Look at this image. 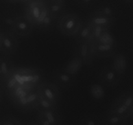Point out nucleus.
<instances>
[{"instance_id":"obj_1","label":"nucleus","mask_w":133,"mask_h":125,"mask_svg":"<svg viewBox=\"0 0 133 125\" xmlns=\"http://www.w3.org/2000/svg\"><path fill=\"white\" fill-rule=\"evenodd\" d=\"M81 18L75 13H66L61 16L58 20V27L62 34L66 36H75L83 26Z\"/></svg>"},{"instance_id":"obj_2","label":"nucleus","mask_w":133,"mask_h":125,"mask_svg":"<svg viewBox=\"0 0 133 125\" xmlns=\"http://www.w3.org/2000/svg\"><path fill=\"white\" fill-rule=\"evenodd\" d=\"M49 12L47 1H29L25 9L24 15L37 28Z\"/></svg>"},{"instance_id":"obj_3","label":"nucleus","mask_w":133,"mask_h":125,"mask_svg":"<svg viewBox=\"0 0 133 125\" xmlns=\"http://www.w3.org/2000/svg\"><path fill=\"white\" fill-rule=\"evenodd\" d=\"M132 110L133 92H127L116 99L110 110L128 119Z\"/></svg>"},{"instance_id":"obj_4","label":"nucleus","mask_w":133,"mask_h":125,"mask_svg":"<svg viewBox=\"0 0 133 125\" xmlns=\"http://www.w3.org/2000/svg\"><path fill=\"white\" fill-rule=\"evenodd\" d=\"M18 48L16 34L10 30L0 31V51L2 54L10 56L14 54Z\"/></svg>"},{"instance_id":"obj_5","label":"nucleus","mask_w":133,"mask_h":125,"mask_svg":"<svg viewBox=\"0 0 133 125\" xmlns=\"http://www.w3.org/2000/svg\"><path fill=\"white\" fill-rule=\"evenodd\" d=\"M59 87L56 84L49 82H43L40 83L36 88L38 94L50 101L55 106H58L60 101Z\"/></svg>"},{"instance_id":"obj_6","label":"nucleus","mask_w":133,"mask_h":125,"mask_svg":"<svg viewBox=\"0 0 133 125\" xmlns=\"http://www.w3.org/2000/svg\"><path fill=\"white\" fill-rule=\"evenodd\" d=\"M35 26L25 15L16 16L12 32L19 36H27L31 34Z\"/></svg>"},{"instance_id":"obj_7","label":"nucleus","mask_w":133,"mask_h":125,"mask_svg":"<svg viewBox=\"0 0 133 125\" xmlns=\"http://www.w3.org/2000/svg\"><path fill=\"white\" fill-rule=\"evenodd\" d=\"M122 77L113 68L112 65L104 67L99 75V79L103 84L111 88L116 86L120 82Z\"/></svg>"},{"instance_id":"obj_8","label":"nucleus","mask_w":133,"mask_h":125,"mask_svg":"<svg viewBox=\"0 0 133 125\" xmlns=\"http://www.w3.org/2000/svg\"><path fill=\"white\" fill-rule=\"evenodd\" d=\"M53 80L59 88L68 89L75 84L76 76L69 73L63 69L56 70L53 73Z\"/></svg>"},{"instance_id":"obj_9","label":"nucleus","mask_w":133,"mask_h":125,"mask_svg":"<svg viewBox=\"0 0 133 125\" xmlns=\"http://www.w3.org/2000/svg\"><path fill=\"white\" fill-rule=\"evenodd\" d=\"M94 43L90 41H82L77 43L76 55L81 58L84 65L89 66L92 62L94 55Z\"/></svg>"},{"instance_id":"obj_10","label":"nucleus","mask_w":133,"mask_h":125,"mask_svg":"<svg viewBox=\"0 0 133 125\" xmlns=\"http://www.w3.org/2000/svg\"><path fill=\"white\" fill-rule=\"evenodd\" d=\"M16 70L11 60L2 54L0 57V80L1 85H3L14 75Z\"/></svg>"},{"instance_id":"obj_11","label":"nucleus","mask_w":133,"mask_h":125,"mask_svg":"<svg viewBox=\"0 0 133 125\" xmlns=\"http://www.w3.org/2000/svg\"><path fill=\"white\" fill-rule=\"evenodd\" d=\"M88 20L90 22L91 24L101 26V27L110 29V27L113 25L115 22L116 19L109 18L96 10L90 15Z\"/></svg>"},{"instance_id":"obj_12","label":"nucleus","mask_w":133,"mask_h":125,"mask_svg":"<svg viewBox=\"0 0 133 125\" xmlns=\"http://www.w3.org/2000/svg\"><path fill=\"white\" fill-rule=\"evenodd\" d=\"M116 44H103L94 43V52L95 57L98 58H108L114 54Z\"/></svg>"},{"instance_id":"obj_13","label":"nucleus","mask_w":133,"mask_h":125,"mask_svg":"<svg viewBox=\"0 0 133 125\" xmlns=\"http://www.w3.org/2000/svg\"><path fill=\"white\" fill-rule=\"evenodd\" d=\"M77 43L82 41L94 42L92 39V25L88 20L84 22L79 33L75 36Z\"/></svg>"},{"instance_id":"obj_14","label":"nucleus","mask_w":133,"mask_h":125,"mask_svg":"<svg viewBox=\"0 0 133 125\" xmlns=\"http://www.w3.org/2000/svg\"><path fill=\"white\" fill-rule=\"evenodd\" d=\"M49 11L55 18H59L65 10V0H47Z\"/></svg>"},{"instance_id":"obj_15","label":"nucleus","mask_w":133,"mask_h":125,"mask_svg":"<svg viewBox=\"0 0 133 125\" xmlns=\"http://www.w3.org/2000/svg\"><path fill=\"white\" fill-rule=\"evenodd\" d=\"M111 65L118 73L122 77L127 70V58L123 54H117L114 55L112 64Z\"/></svg>"},{"instance_id":"obj_16","label":"nucleus","mask_w":133,"mask_h":125,"mask_svg":"<svg viewBox=\"0 0 133 125\" xmlns=\"http://www.w3.org/2000/svg\"><path fill=\"white\" fill-rule=\"evenodd\" d=\"M83 65H84V62L82 60L81 58L76 55V57H75L70 62H68L67 64L64 67H62V69L69 73L76 76L79 73V71L82 68Z\"/></svg>"},{"instance_id":"obj_17","label":"nucleus","mask_w":133,"mask_h":125,"mask_svg":"<svg viewBox=\"0 0 133 125\" xmlns=\"http://www.w3.org/2000/svg\"><path fill=\"white\" fill-rule=\"evenodd\" d=\"M127 119L113 112L111 110H109V113L107 114L105 117L104 123L110 125L124 124L127 123Z\"/></svg>"},{"instance_id":"obj_18","label":"nucleus","mask_w":133,"mask_h":125,"mask_svg":"<svg viewBox=\"0 0 133 125\" xmlns=\"http://www.w3.org/2000/svg\"><path fill=\"white\" fill-rule=\"evenodd\" d=\"M44 114L47 120L50 123V125L59 124L61 123V117L60 114L58 113L57 108L50 109V110L40 111Z\"/></svg>"},{"instance_id":"obj_19","label":"nucleus","mask_w":133,"mask_h":125,"mask_svg":"<svg viewBox=\"0 0 133 125\" xmlns=\"http://www.w3.org/2000/svg\"><path fill=\"white\" fill-rule=\"evenodd\" d=\"M90 93L92 98L94 99L100 101L104 99L105 96V89L102 86L99 84L95 83L93 84L90 88Z\"/></svg>"},{"instance_id":"obj_20","label":"nucleus","mask_w":133,"mask_h":125,"mask_svg":"<svg viewBox=\"0 0 133 125\" xmlns=\"http://www.w3.org/2000/svg\"><path fill=\"white\" fill-rule=\"evenodd\" d=\"M56 108L57 106L53 105L50 101L38 93V101L37 105H36V110L38 111H44V110H50Z\"/></svg>"},{"instance_id":"obj_21","label":"nucleus","mask_w":133,"mask_h":125,"mask_svg":"<svg viewBox=\"0 0 133 125\" xmlns=\"http://www.w3.org/2000/svg\"><path fill=\"white\" fill-rule=\"evenodd\" d=\"M56 19L57 18H55L49 11L48 15L45 16L43 22L39 25L37 28L43 30V31H49L53 27Z\"/></svg>"},{"instance_id":"obj_22","label":"nucleus","mask_w":133,"mask_h":125,"mask_svg":"<svg viewBox=\"0 0 133 125\" xmlns=\"http://www.w3.org/2000/svg\"><path fill=\"white\" fill-rule=\"evenodd\" d=\"M95 42L103 44H116L114 36L110 32V30H107L103 32L102 34Z\"/></svg>"},{"instance_id":"obj_23","label":"nucleus","mask_w":133,"mask_h":125,"mask_svg":"<svg viewBox=\"0 0 133 125\" xmlns=\"http://www.w3.org/2000/svg\"><path fill=\"white\" fill-rule=\"evenodd\" d=\"M99 12L103 13L109 18L116 19V11L115 9L111 5H103L97 9Z\"/></svg>"},{"instance_id":"obj_24","label":"nucleus","mask_w":133,"mask_h":125,"mask_svg":"<svg viewBox=\"0 0 133 125\" xmlns=\"http://www.w3.org/2000/svg\"><path fill=\"white\" fill-rule=\"evenodd\" d=\"M107 30L110 29L101 27V26L92 25V39H93L94 42L97 41V39L100 37L103 32H105V31H107Z\"/></svg>"},{"instance_id":"obj_25","label":"nucleus","mask_w":133,"mask_h":125,"mask_svg":"<svg viewBox=\"0 0 133 125\" xmlns=\"http://www.w3.org/2000/svg\"><path fill=\"white\" fill-rule=\"evenodd\" d=\"M22 123L18 119L12 116H5L1 119L0 124L1 125H14L21 124Z\"/></svg>"},{"instance_id":"obj_26","label":"nucleus","mask_w":133,"mask_h":125,"mask_svg":"<svg viewBox=\"0 0 133 125\" xmlns=\"http://www.w3.org/2000/svg\"><path fill=\"white\" fill-rule=\"evenodd\" d=\"M16 18V16H8L5 17L3 19V23L6 28V30H10L11 31H12L14 23H15Z\"/></svg>"},{"instance_id":"obj_27","label":"nucleus","mask_w":133,"mask_h":125,"mask_svg":"<svg viewBox=\"0 0 133 125\" xmlns=\"http://www.w3.org/2000/svg\"><path fill=\"white\" fill-rule=\"evenodd\" d=\"M77 4L82 8L91 7L96 3V0H75Z\"/></svg>"},{"instance_id":"obj_28","label":"nucleus","mask_w":133,"mask_h":125,"mask_svg":"<svg viewBox=\"0 0 133 125\" xmlns=\"http://www.w3.org/2000/svg\"><path fill=\"white\" fill-rule=\"evenodd\" d=\"M36 124L42 125H50V123L47 120V119L44 116V114L40 111H38V117L37 121H36Z\"/></svg>"},{"instance_id":"obj_29","label":"nucleus","mask_w":133,"mask_h":125,"mask_svg":"<svg viewBox=\"0 0 133 125\" xmlns=\"http://www.w3.org/2000/svg\"><path fill=\"white\" fill-rule=\"evenodd\" d=\"M82 124L85 125H96L99 124V120H97V119L91 117H88L87 119H83Z\"/></svg>"},{"instance_id":"obj_30","label":"nucleus","mask_w":133,"mask_h":125,"mask_svg":"<svg viewBox=\"0 0 133 125\" xmlns=\"http://www.w3.org/2000/svg\"><path fill=\"white\" fill-rule=\"evenodd\" d=\"M123 1L129 3H133V0H123Z\"/></svg>"},{"instance_id":"obj_31","label":"nucleus","mask_w":133,"mask_h":125,"mask_svg":"<svg viewBox=\"0 0 133 125\" xmlns=\"http://www.w3.org/2000/svg\"><path fill=\"white\" fill-rule=\"evenodd\" d=\"M30 0H19V2H23V3H27Z\"/></svg>"},{"instance_id":"obj_32","label":"nucleus","mask_w":133,"mask_h":125,"mask_svg":"<svg viewBox=\"0 0 133 125\" xmlns=\"http://www.w3.org/2000/svg\"><path fill=\"white\" fill-rule=\"evenodd\" d=\"M9 1H12V2H19V0H9Z\"/></svg>"},{"instance_id":"obj_33","label":"nucleus","mask_w":133,"mask_h":125,"mask_svg":"<svg viewBox=\"0 0 133 125\" xmlns=\"http://www.w3.org/2000/svg\"><path fill=\"white\" fill-rule=\"evenodd\" d=\"M47 1V0H30L29 1Z\"/></svg>"},{"instance_id":"obj_34","label":"nucleus","mask_w":133,"mask_h":125,"mask_svg":"<svg viewBox=\"0 0 133 125\" xmlns=\"http://www.w3.org/2000/svg\"><path fill=\"white\" fill-rule=\"evenodd\" d=\"M131 117L132 118V119L133 120V110L132 111V113H131Z\"/></svg>"}]
</instances>
